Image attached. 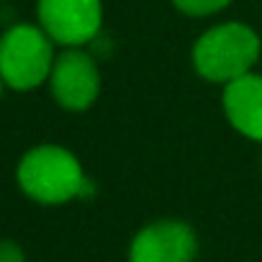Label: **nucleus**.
Instances as JSON below:
<instances>
[{
    "label": "nucleus",
    "instance_id": "nucleus-3",
    "mask_svg": "<svg viewBox=\"0 0 262 262\" xmlns=\"http://www.w3.org/2000/svg\"><path fill=\"white\" fill-rule=\"evenodd\" d=\"M54 39L39 24H13L0 36V77L16 93L49 82L57 52Z\"/></svg>",
    "mask_w": 262,
    "mask_h": 262
},
{
    "label": "nucleus",
    "instance_id": "nucleus-8",
    "mask_svg": "<svg viewBox=\"0 0 262 262\" xmlns=\"http://www.w3.org/2000/svg\"><path fill=\"white\" fill-rule=\"evenodd\" d=\"M172 6L190 18H206V16H216L224 8L231 6V0H172Z\"/></svg>",
    "mask_w": 262,
    "mask_h": 262
},
{
    "label": "nucleus",
    "instance_id": "nucleus-1",
    "mask_svg": "<svg viewBox=\"0 0 262 262\" xmlns=\"http://www.w3.org/2000/svg\"><path fill=\"white\" fill-rule=\"evenodd\" d=\"M16 183L31 201L41 206H62L88 195L90 180L82 162L59 144L31 147L16 167Z\"/></svg>",
    "mask_w": 262,
    "mask_h": 262
},
{
    "label": "nucleus",
    "instance_id": "nucleus-10",
    "mask_svg": "<svg viewBox=\"0 0 262 262\" xmlns=\"http://www.w3.org/2000/svg\"><path fill=\"white\" fill-rule=\"evenodd\" d=\"M6 88H8V85H6V80L0 77V98H3V90H6Z\"/></svg>",
    "mask_w": 262,
    "mask_h": 262
},
{
    "label": "nucleus",
    "instance_id": "nucleus-7",
    "mask_svg": "<svg viewBox=\"0 0 262 262\" xmlns=\"http://www.w3.org/2000/svg\"><path fill=\"white\" fill-rule=\"evenodd\" d=\"M221 108L234 131L252 142H262V75L252 70L226 82Z\"/></svg>",
    "mask_w": 262,
    "mask_h": 262
},
{
    "label": "nucleus",
    "instance_id": "nucleus-4",
    "mask_svg": "<svg viewBox=\"0 0 262 262\" xmlns=\"http://www.w3.org/2000/svg\"><path fill=\"white\" fill-rule=\"evenodd\" d=\"M49 90L59 108L82 113L100 95V67L82 47H64L49 72Z\"/></svg>",
    "mask_w": 262,
    "mask_h": 262
},
{
    "label": "nucleus",
    "instance_id": "nucleus-9",
    "mask_svg": "<svg viewBox=\"0 0 262 262\" xmlns=\"http://www.w3.org/2000/svg\"><path fill=\"white\" fill-rule=\"evenodd\" d=\"M0 262H26L21 244L13 239H0Z\"/></svg>",
    "mask_w": 262,
    "mask_h": 262
},
{
    "label": "nucleus",
    "instance_id": "nucleus-5",
    "mask_svg": "<svg viewBox=\"0 0 262 262\" xmlns=\"http://www.w3.org/2000/svg\"><path fill=\"white\" fill-rule=\"evenodd\" d=\"M36 18L57 47H88L103 29V0H36Z\"/></svg>",
    "mask_w": 262,
    "mask_h": 262
},
{
    "label": "nucleus",
    "instance_id": "nucleus-6",
    "mask_svg": "<svg viewBox=\"0 0 262 262\" xmlns=\"http://www.w3.org/2000/svg\"><path fill=\"white\" fill-rule=\"evenodd\" d=\"M198 236L190 224L160 219L139 229L128 247V262H193Z\"/></svg>",
    "mask_w": 262,
    "mask_h": 262
},
{
    "label": "nucleus",
    "instance_id": "nucleus-2",
    "mask_svg": "<svg viewBox=\"0 0 262 262\" xmlns=\"http://www.w3.org/2000/svg\"><path fill=\"white\" fill-rule=\"evenodd\" d=\"M262 54V41L257 31L239 21H224L203 31L190 52L193 70L201 80L213 85H226L254 70Z\"/></svg>",
    "mask_w": 262,
    "mask_h": 262
}]
</instances>
